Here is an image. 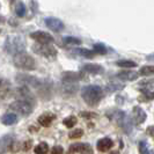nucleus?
I'll use <instances>...</instances> for the list:
<instances>
[{
  "label": "nucleus",
  "instance_id": "1",
  "mask_svg": "<svg viewBox=\"0 0 154 154\" xmlns=\"http://www.w3.org/2000/svg\"><path fill=\"white\" fill-rule=\"evenodd\" d=\"M102 95H103L102 88L99 87V86H93V85L86 86V87L82 88V91H81L82 99L91 107L96 106L100 102V100L102 99Z\"/></svg>",
  "mask_w": 154,
  "mask_h": 154
},
{
  "label": "nucleus",
  "instance_id": "2",
  "mask_svg": "<svg viewBox=\"0 0 154 154\" xmlns=\"http://www.w3.org/2000/svg\"><path fill=\"white\" fill-rule=\"evenodd\" d=\"M5 49L8 54H13V56L23 54L26 50L24 38L19 35H9L5 42Z\"/></svg>",
  "mask_w": 154,
  "mask_h": 154
},
{
  "label": "nucleus",
  "instance_id": "3",
  "mask_svg": "<svg viewBox=\"0 0 154 154\" xmlns=\"http://www.w3.org/2000/svg\"><path fill=\"white\" fill-rule=\"evenodd\" d=\"M13 60H14L15 66H17L19 69H27V71L35 69V60H34V58L30 57L29 54H27L26 52L14 56L13 57Z\"/></svg>",
  "mask_w": 154,
  "mask_h": 154
},
{
  "label": "nucleus",
  "instance_id": "4",
  "mask_svg": "<svg viewBox=\"0 0 154 154\" xmlns=\"http://www.w3.org/2000/svg\"><path fill=\"white\" fill-rule=\"evenodd\" d=\"M32 50L36 54H41L45 58H56V56H57V50L51 44H38V43H36V44L32 45Z\"/></svg>",
  "mask_w": 154,
  "mask_h": 154
},
{
  "label": "nucleus",
  "instance_id": "5",
  "mask_svg": "<svg viewBox=\"0 0 154 154\" xmlns=\"http://www.w3.org/2000/svg\"><path fill=\"white\" fill-rule=\"evenodd\" d=\"M9 109L13 110L16 114H20L21 116H27L32 111V104L24 102V101L17 100L13 102L12 104H9Z\"/></svg>",
  "mask_w": 154,
  "mask_h": 154
},
{
  "label": "nucleus",
  "instance_id": "6",
  "mask_svg": "<svg viewBox=\"0 0 154 154\" xmlns=\"http://www.w3.org/2000/svg\"><path fill=\"white\" fill-rule=\"evenodd\" d=\"M30 37L35 39L38 44H51L54 42L52 36L45 31H34L30 34Z\"/></svg>",
  "mask_w": 154,
  "mask_h": 154
},
{
  "label": "nucleus",
  "instance_id": "7",
  "mask_svg": "<svg viewBox=\"0 0 154 154\" xmlns=\"http://www.w3.org/2000/svg\"><path fill=\"white\" fill-rule=\"evenodd\" d=\"M107 116L112 122H115L117 125H119L121 128L123 126L124 122H125V119L128 117V115L123 111H121V110H110L109 112H107Z\"/></svg>",
  "mask_w": 154,
  "mask_h": 154
},
{
  "label": "nucleus",
  "instance_id": "8",
  "mask_svg": "<svg viewBox=\"0 0 154 154\" xmlns=\"http://www.w3.org/2000/svg\"><path fill=\"white\" fill-rule=\"evenodd\" d=\"M15 95L20 101H24V102H28V103H30V101L31 102L35 101V97H34L32 93H31L27 87L17 88V89H16Z\"/></svg>",
  "mask_w": 154,
  "mask_h": 154
},
{
  "label": "nucleus",
  "instance_id": "9",
  "mask_svg": "<svg viewBox=\"0 0 154 154\" xmlns=\"http://www.w3.org/2000/svg\"><path fill=\"white\" fill-rule=\"evenodd\" d=\"M69 151L71 152H75V153L80 154H92L93 149L89 144H85V143H77V144H73L69 147Z\"/></svg>",
  "mask_w": 154,
  "mask_h": 154
},
{
  "label": "nucleus",
  "instance_id": "10",
  "mask_svg": "<svg viewBox=\"0 0 154 154\" xmlns=\"http://www.w3.org/2000/svg\"><path fill=\"white\" fill-rule=\"evenodd\" d=\"M45 24L49 29L56 31V32L62 31L64 29V23L59 19H56V17H48V19H45Z\"/></svg>",
  "mask_w": 154,
  "mask_h": 154
},
{
  "label": "nucleus",
  "instance_id": "11",
  "mask_svg": "<svg viewBox=\"0 0 154 154\" xmlns=\"http://www.w3.org/2000/svg\"><path fill=\"white\" fill-rule=\"evenodd\" d=\"M146 112L140 108V107H134L132 109V121L136 124H141L146 119Z\"/></svg>",
  "mask_w": 154,
  "mask_h": 154
},
{
  "label": "nucleus",
  "instance_id": "12",
  "mask_svg": "<svg viewBox=\"0 0 154 154\" xmlns=\"http://www.w3.org/2000/svg\"><path fill=\"white\" fill-rule=\"evenodd\" d=\"M139 77V72H134V71H122L118 72L117 78L121 80H125V81H133Z\"/></svg>",
  "mask_w": 154,
  "mask_h": 154
},
{
  "label": "nucleus",
  "instance_id": "13",
  "mask_svg": "<svg viewBox=\"0 0 154 154\" xmlns=\"http://www.w3.org/2000/svg\"><path fill=\"white\" fill-rule=\"evenodd\" d=\"M82 71L86 73H91V74H100L104 71V69L97 64H87L82 67Z\"/></svg>",
  "mask_w": 154,
  "mask_h": 154
},
{
  "label": "nucleus",
  "instance_id": "14",
  "mask_svg": "<svg viewBox=\"0 0 154 154\" xmlns=\"http://www.w3.org/2000/svg\"><path fill=\"white\" fill-rule=\"evenodd\" d=\"M112 145L114 143L110 138H102L97 141V149L100 152H107L112 147Z\"/></svg>",
  "mask_w": 154,
  "mask_h": 154
},
{
  "label": "nucleus",
  "instance_id": "15",
  "mask_svg": "<svg viewBox=\"0 0 154 154\" xmlns=\"http://www.w3.org/2000/svg\"><path fill=\"white\" fill-rule=\"evenodd\" d=\"M82 75L80 73H75V72H65L63 74V81L64 82H73L75 84L78 80H80Z\"/></svg>",
  "mask_w": 154,
  "mask_h": 154
},
{
  "label": "nucleus",
  "instance_id": "16",
  "mask_svg": "<svg viewBox=\"0 0 154 154\" xmlns=\"http://www.w3.org/2000/svg\"><path fill=\"white\" fill-rule=\"evenodd\" d=\"M54 118H56V116L54 114H50V112H45V114H43V115H41L38 117V123L42 125V126H49V125H51L52 123V121H54Z\"/></svg>",
  "mask_w": 154,
  "mask_h": 154
},
{
  "label": "nucleus",
  "instance_id": "17",
  "mask_svg": "<svg viewBox=\"0 0 154 154\" xmlns=\"http://www.w3.org/2000/svg\"><path fill=\"white\" fill-rule=\"evenodd\" d=\"M13 145V137L12 136H5L0 139V152H6L7 149L12 148Z\"/></svg>",
  "mask_w": 154,
  "mask_h": 154
},
{
  "label": "nucleus",
  "instance_id": "18",
  "mask_svg": "<svg viewBox=\"0 0 154 154\" xmlns=\"http://www.w3.org/2000/svg\"><path fill=\"white\" fill-rule=\"evenodd\" d=\"M1 122H2V124H5V125H14L17 122V116L15 114H13V112L6 114V115L2 116Z\"/></svg>",
  "mask_w": 154,
  "mask_h": 154
},
{
  "label": "nucleus",
  "instance_id": "19",
  "mask_svg": "<svg viewBox=\"0 0 154 154\" xmlns=\"http://www.w3.org/2000/svg\"><path fill=\"white\" fill-rule=\"evenodd\" d=\"M34 152H35V154H48L49 146H48L46 143H39L37 146H35Z\"/></svg>",
  "mask_w": 154,
  "mask_h": 154
},
{
  "label": "nucleus",
  "instance_id": "20",
  "mask_svg": "<svg viewBox=\"0 0 154 154\" xmlns=\"http://www.w3.org/2000/svg\"><path fill=\"white\" fill-rule=\"evenodd\" d=\"M75 52L79 54L80 56H82V57H85V58H94V56H95V52H94V51L88 50V49H82V48L77 49Z\"/></svg>",
  "mask_w": 154,
  "mask_h": 154
},
{
  "label": "nucleus",
  "instance_id": "21",
  "mask_svg": "<svg viewBox=\"0 0 154 154\" xmlns=\"http://www.w3.org/2000/svg\"><path fill=\"white\" fill-rule=\"evenodd\" d=\"M15 4H16V7H15L16 15L19 16V17L24 16V14H26V7H24V4L21 2V1H17V2H15Z\"/></svg>",
  "mask_w": 154,
  "mask_h": 154
},
{
  "label": "nucleus",
  "instance_id": "22",
  "mask_svg": "<svg viewBox=\"0 0 154 154\" xmlns=\"http://www.w3.org/2000/svg\"><path fill=\"white\" fill-rule=\"evenodd\" d=\"M140 75H145V77H149V75H154V66H144L139 71Z\"/></svg>",
  "mask_w": 154,
  "mask_h": 154
},
{
  "label": "nucleus",
  "instance_id": "23",
  "mask_svg": "<svg viewBox=\"0 0 154 154\" xmlns=\"http://www.w3.org/2000/svg\"><path fill=\"white\" fill-rule=\"evenodd\" d=\"M116 64H117V66L125 67V69H131V67H136L137 66V64L134 62H132V60H118Z\"/></svg>",
  "mask_w": 154,
  "mask_h": 154
},
{
  "label": "nucleus",
  "instance_id": "24",
  "mask_svg": "<svg viewBox=\"0 0 154 154\" xmlns=\"http://www.w3.org/2000/svg\"><path fill=\"white\" fill-rule=\"evenodd\" d=\"M63 124H64L65 126H67L69 129H71V128H73V126L77 124V117H74V116L66 117V118L63 121Z\"/></svg>",
  "mask_w": 154,
  "mask_h": 154
},
{
  "label": "nucleus",
  "instance_id": "25",
  "mask_svg": "<svg viewBox=\"0 0 154 154\" xmlns=\"http://www.w3.org/2000/svg\"><path fill=\"white\" fill-rule=\"evenodd\" d=\"M82 134H84V131L81 129H74L73 131L69 132V137L71 139H78V138H81Z\"/></svg>",
  "mask_w": 154,
  "mask_h": 154
},
{
  "label": "nucleus",
  "instance_id": "26",
  "mask_svg": "<svg viewBox=\"0 0 154 154\" xmlns=\"http://www.w3.org/2000/svg\"><path fill=\"white\" fill-rule=\"evenodd\" d=\"M64 42L65 43H67V44H75V45H79V44H81V41L77 37H72V36H67V37H65L64 38Z\"/></svg>",
  "mask_w": 154,
  "mask_h": 154
},
{
  "label": "nucleus",
  "instance_id": "27",
  "mask_svg": "<svg viewBox=\"0 0 154 154\" xmlns=\"http://www.w3.org/2000/svg\"><path fill=\"white\" fill-rule=\"evenodd\" d=\"M94 52L96 54H104L107 52V49H106V46L103 45V44H94Z\"/></svg>",
  "mask_w": 154,
  "mask_h": 154
},
{
  "label": "nucleus",
  "instance_id": "28",
  "mask_svg": "<svg viewBox=\"0 0 154 154\" xmlns=\"http://www.w3.org/2000/svg\"><path fill=\"white\" fill-rule=\"evenodd\" d=\"M139 152L140 154H148V147H147L146 141H140L139 143Z\"/></svg>",
  "mask_w": 154,
  "mask_h": 154
},
{
  "label": "nucleus",
  "instance_id": "29",
  "mask_svg": "<svg viewBox=\"0 0 154 154\" xmlns=\"http://www.w3.org/2000/svg\"><path fill=\"white\" fill-rule=\"evenodd\" d=\"M123 88H124L123 85L116 86V85H114V84H110V85L108 86L109 92H114V91H117V89H123Z\"/></svg>",
  "mask_w": 154,
  "mask_h": 154
},
{
  "label": "nucleus",
  "instance_id": "30",
  "mask_svg": "<svg viewBox=\"0 0 154 154\" xmlns=\"http://www.w3.org/2000/svg\"><path fill=\"white\" fill-rule=\"evenodd\" d=\"M63 153H64V149H63L62 146H54V147H52L51 154H63Z\"/></svg>",
  "mask_w": 154,
  "mask_h": 154
},
{
  "label": "nucleus",
  "instance_id": "31",
  "mask_svg": "<svg viewBox=\"0 0 154 154\" xmlns=\"http://www.w3.org/2000/svg\"><path fill=\"white\" fill-rule=\"evenodd\" d=\"M144 95L147 100H154V92H144Z\"/></svg>",
  "mask_w": 154,
  "mask_h": 154
},
{
  "label": "nucleus",
  "instance_id": "32",
  "mask_svg": "<svg viewBox=\"0 0 154 154\" xmlns=\"http://www.w3.org/2000/svg\"><path fill=\"white\" fill-rule=\"evenodd\" d=\"M82 117H87V118H91V117H96L95 114H91V112H81Z\"/></svg>",
  "mask_w": 154,
  "mask_h": 154
},
{
  "label": "nucleus",
  "instance_id": "33",
  "mask_svg": "<svg viewBox=\"0 0 154 154\" xmlns=\"http://www.w3.org/2000/svg\"><path fill=\"white\" fill-rule=\"evenodd\" d=\"M31 144H32V141H31V140H28V141L24 144V151H28L29 147L31 146Z\"/></svg>",
  "mask_w": 154,
  "mask_h": 154
},
{
  "label": "nucleus",
  "instance_id": "34",
  "mask_svg": "<svg viewBox=\"0 0 154 154\" xmlns=\"http://www.w3.org/2000/svg\"><path fill=\"white\" fill-rule=\"evenodd\" d=\"M146 59L148 60V62H154V54H148V56L146 57Z\"/></svg>",
  "mask_w": 154,
  "mask_h": 154
},
{
  "label": "nucleus",
  "instance_id": "35",
  "mask_svg": "<svg viewBox=\"0 0 154 154\" xmlns=\"http://www.w3.org/2000/svg\"><path fill=\"white\" fill-rule=\"evenodd\" d=\"M154 82V79L153 80H146V81H143V85H147V84H153Z\"/></svg>",
  "mask_w": 154,
  "mask_h": 154
},
{
  "label": "nucleus",
  "instance_id": "36",
  "mask_svg": "<svg viewBox=\"0 0 154 154\" xmlns=\"http://www.w3.org/2000/svg\"><path fill=\"white\" fill-rule=\"evenodd\" d=\"M4 22H5V19H4V16L0 15V24H1V23H4Z\"/></svg>",
  "mask_w": 154,
  "mask_h": 154
},
{
  "label": "nucleus",
  "instance_id": "37",
  "mask_svg": "<svg viewBox=\"0 0 154 154\" xmlns=\"http://www.w3.org/2000/svg\"><path fill=\"white\" fill-rule=\"evenodd\" d=\"M148 154H154V152H153V151H151V152H149Z\"/></svg>",
  "mask_w": 154,
  "mask_h": 154
},
{
  "label": "nucleus",
  "instance_id": "38",
  "mask_svg": "<svg viewBox=\"0 0 154 154\" xmlns=\"http://www.w3.org/2000/svg\"><path fill=\"white\" fill-rule=\"evenodd\" d=\"M111 154H117V153H116V152H114V153H111Z\"/></svg>",
  "mask_w": 154,
  "mask_h": 154
}]
</instances>
